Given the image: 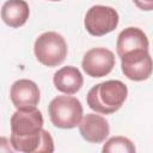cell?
I'll return each mask as SVG.
<instances>
[{"label": "cell", "instance_id": "6da1fadb", "mask_svg": "<svg viewBox=\"0 0 153 153\" xmlns=\"http://www.w3.org/2000/svg\"><path fill=\"white\" fill-rule=\"evenodd\" d=\"M43 115L37 108L17 109L11 116L10 141L14 151L23 153H51L54 140L43 129Z\"/></svg>", "mask_w": 153, "mask_h": 153}, {"label": "cell", "instance_id": "7a4b0ae2", "mask_svg": "<svg viewBox=\"0 0 153 153\" xmlns=\"http://www.w3.org/2000/svg\"><path fill=\"white\" fill-rule=\"evenodd\" d=\"M128 96V87L121 80H106L94 85L87 93L86 102L97 114L111 115L118 111Z\"/></svg>", "mask_w": 153, "mask_h": 153}, {"label": "cell", "instance_id": "3957f363", "mask_svg": "<svg viewBox=\"0 0 153 153\" xmlns=\"http://www.w3.org/2000/svg\"><path fill=\"white\" fill-rule=\"evenodd\" d=\"M82 105L72 94L57 96L48 105L51 123L60 129H72L79 126L82 118Z\"/></svg>", "mask_w": 153, "mask_h": 153}, {"label": "cell", "instance_id": "277c9868", "mask_svg": "<svg viewBox=\"0 0 153 153\" xmlns=\"http://www.w3.org/2000/svg\"><path fill=\"white\" fill-rule=\"evenodd\" d=\"M33 53L37 61L42 65L56 67L66 60L68 48L62 35L55 31H47L36 38Z\"/></svg>", "mask_w": 153, "mask_h": 153}, {"label": "cell", "instance_id": "5b68a950", "mask_svg": "<svg viewBox=\"0 0 153 153\" xmlns=\"http://www.w3.org/2000/svg\"><path fill=\"white\" fill-rule=\"evenodd\" d=\"M120 22L117 11L111 6L94 5L85 14L84 25L86 31L94 37H102L114 31Z\"/></svg>", "mask_w": 153, "mask_h": 153}, {"label": "cell", "instance_id": "8992f818", "mask_svg": "<svg viewBox=\"0 0 153 153\" xmlns=\"http://www.w3.org/2000/svg\"><path fill=\"white\" fill-rule=\"evenodd\" d=\"M115 63V55L111 50L103 47H97L85 53L81 61V67L88 76L102 78L111 73Z\"/></svg>", "mask_w": 153, "mask_h": 153}, {"label": "cell", "instance_id": "52a82bcc", "mask_svg": "<svg viewBox=\"0 0 153 153\" xmlns=\"http://www.w3.org/2000/svg\"><path fill=\"white\" fill-rule=\"evenodd\" d=\"M123 74L133 81L147 80L152 74V57L148 50H136L121 57Z\"/></svg>", "mask_w": 153, "mask_h": 153}, {"label": "cell", "instance_id": "ba28073f", "mask_svg": "<svg viewBox=\"0 0 153 153\" xmlns=\"http://www.w3.org/2000/svg\"><path fill=\"white\" fill-rule=\"evenodd\" d=\"M10 98L16 109H32L38 105L41 93L35 81L19 79L12 84Z\"/></svg>", "mask_w": 153, "mask_h": 153}, {"label": "cell", "instance_id": "9c48e42d", "mask_svg": "<svg viewBox=\"0 0 153 153\" xmlns=\"http://www.w3.org/2000/svg\"><path fill=\"white\" fill-rule=\"evenodd\" d=\"M79 133L87 142L102 143L110 133V126L103 116L97 114H86L79 123Z\"/></svg>", "mask_w": 153, "mask_h": 153}, {"label": "cell", "instance_id": "30bf717a", "mask_svg": "<svg viewBox=\"0 0 153 153\" xmlns=\"http://www.w3.org/2000/svg\"><path fill=\"white\" fill-rule=\"evenodd\" d=\"M149 42L147 35L139 27L129 26L122 30L117 37L116 51L121 59L123 55L136 50H148Z\"/></svg>", "mask_w": 153, "mask_h": 153}, {"label": "cell", "instance_id": "8fae6325", "mask_svg": "<svg viewBox=\"0 0 153 153\" xmlns=\"http://www.w3.org/2000/svg\"><path fill=\"white\" fill-rule=\"evenodd\" d=\"M54 86L65 94H75L84 85L81 72L74 66H66L55 72L53 76Z\"/></svg>", "mask_w": 153, "mask_h": 153}, {"label": "cell", "instance_id": "7c38bea8", "mask_svg": "<svg viewBox=\"0 0 153 153\" xmlns=\"http://www.w3.org/2000/svg\"><path fill=\"white\" fill-rule=\"evenodd\" d=\"M30 16V8L25 0H7L1 7L2 22L13 29L23 26Z\"/></svg>", "mask_w": 153, "mask_h": 153}, {"label": "cell", "instance_id": "4fadbf2b", "mask_svg": "<svg viewBox=\"0 0 153 153\" xmlns=\"http://www.w3.org/2000/svg\"><path fill=\"white\" fill-rule=\"evenodd\" d=\"M104 153H135L136 148L134 143L124 136H112L103 146Z\"/></svg>", "mask_w": 153, "mask_h": 153}, {"label": "cell", "instance_id": "5bb4252c", "mask_svg": "<svg viewBox=\"0 0 153 153\" xmlns=\"http://www.w3.org/2000/svg\"><path fill=\"white\" fill-rule=\"evenodd\" d=\"M0 152H5V153L14 152V149L11 145V141L5 136H0Z\"/></svg>", "mask_w": 153, "mask_h": 153}, {"label": "cell", "instance_id": "9a60e30c", "mask_svg": "<svg viewBox=\"0 0 153 153\" xmlns=\"http://www.w3.org/2000/svg\"><path fill=\"white\" fill-rule=\"evenodd\" d=\"M133 2L142 11H152L153 10V0H133Z\"/></svg>", "mask_w": 153, "mask_h": 153}, {"label": "cell", "instance_id": "2e32d148", "mask_svg": "<svg viewBox=\"0 0 153 153\" xmlns=\"http://www.w3.org/2000/svg\"><path fill=\"white\" fill-rule=\"evenodd\" d=\"M49 1H61V0H49Z\"/></svg>", "mask_w": 153, "mask_h": 153}]
</instances>
